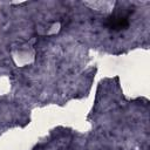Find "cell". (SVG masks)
<instances>
[{
  "label": "cell",
  "instance_id": "obj_1",
  "mask_svg": "<svg viewBox=\"0 0 150 150\" xmlns=\"http://www.w3.org/2000/svg\"><path fill=\"white\" fill-rule=\"evenodd\" d=\"M11 54L13 62L18 67H27L35 60V49L28 42H20L13 46Z\"/></svg>",
  "mask_w": 150,
  "mask_h": 150
},
{
  "label": "cell",
  "instance_id": "obj_2",
  "mask_svg": "<svg viewBox=\"0 0 150 150\" xmlns=\"http://www.w3.org/2000/svg\"><path fill=\"white\" fill-rule=\"evenodd\" d=\"M39 29V34L40 35H45V36H52L57 34L61 30V22L59 21H54V22H47L42 26H40Z\"/></svg>",
  "mask_w": 150,
  "mask_h": 150
},
{
  "label": "cell",
  "instance_id": "obj_3",
  "mask_svg": "<svg viewBox=\"0 0 150 150\" xmlns=\"http://www.w3.org/2000/svg\"><path fill=\"white\" fill-rule=\"evenodd\" d=\"M12 88V81L8 74L0 73V96H4L11 91Z\"/></svg>",
  "mask_w": 150,
  "mask_h": 150
}]
</instances>
